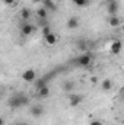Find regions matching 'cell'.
<instances>
[{
  "mask_svg": "<svg viewBox=\"0 0 124 125\" xmlns=\"http://www.w3.org/2000/svg\"><path fill=\"white\" fill-rule=\"evenodd\" d=\"M3 3H4V4H7V6H15L16 0H3Z\"/></svg>",
  "mask_w": 124,
  "mask_h": 125,
  "instance_id": "7402d4cb",
  "label": "cell"
},
{
  "mask_svg": "<svg viewBox=\"0 0 124 125\" xmlns=\"http://www.w3.org/2000/svg\"><path fill=\"white\" fill-rule=\"evenodd\" d=\"M47 15H48V10H47L45 7H41V9H38V10H37V16H38L39 19H45V18H47Z\"/></svg>",
  "mask_w": 124,
  "mask_h": 125,
  "instance_id": "9a60e30c",
  "label": "cell"
},
{
  "mask_svg": "<svg viewBox=\"0 0 124 125\" xmlns=\"http://www.w3.org/2000/svg\"><path fill=\"white\" fill-rule=\"evenodd\" d=\"M121 92H124V86H123V89H121Z\"/></svg>",
  "mask_w": 124,
  "mask_h": 125,
  "instance_id": "d4e9b609",
  "label": "cell"
},
{
  "mask_svg": "<svg viewBox=\"0 0 124 125\" xmlns=\"http://www.w3.org/2000/svg\"><path fill=\"white\" fill-rule=\"evenodd\" d=\"M50 33H51L50 26H44V28H42V35H44V36H47V35H50Z\"/></svg>",
  "mask_w": 124,
  "mask_h": 125,
  "instance_id": "44dd1931",
  "label": "cell"
},
{
  "mask_svg": "<svg viewBox=\"0 0 124 125\" xmlns=\"http://www.w3.org/2000/svg\"><path fill=\"white\" fill-rule=\"evenodd\" d=\"M38 96H39L41 99H45V97H48V96H50V87H48V86H45V87L39 89V90H38Z\"/></svg>",
  "mask_w": 124,
  "mask_h": 125,
  "instance_id": "5bb4252c",
  "label": "cell"
},
{
  "mask_svg": "<svg viewBox=\"0 0 124 125\" xmlns=\"http://www.w3.org/2000/svg\"><path fill=\"white\" fill-rule=\"evenodd\" d=\"M91 125H102V122H101V121H92Z\"/></svg>",
  "mask_w": 124,
  "mask_h": 125,
  "instance_id": "603a6c76",
  "label": "cell"
},
{
  "mask_svg": "<svg viewBox=\"0 0 124 125\" xmlns=\"http://www.w3.org/2000/svg\"><path fill=\"white\" fill-rule=\"evenodd\" d=\"M107 10H108V13H110L111 16L117 15V12H118V3L114 1V0H111V1L107 4Z\"/></svg>",
  "mask_w": 124,
  "mask_h": 125,
  "instance_id": "277c9868",
  "label": "cell"
},
{
  "mask_svg": "<svg viewBox=\"0 0 124 125\" xmlns=\"http://www.w3.org/2000/svg\"><path fill=\"white\" fill-rule=\"evenodd\" d=\"M16 125H28L26 122H21V124H16Z\"/></svg>",
  "mask_w": 124,
  "mask_h": 125,
  "instance_id": "cb8c5ba5",
  "label": "cell"
},
{
  "mask_svg": "<svg viewBox=\"0 0 124 125\" xmlns=\"http://www.w3.org/2000/svg\"><path fill=\"white\" fill-rule=\"evenodd\" d=\"M121 48H123V42L118 41V39L111 44V52H112V54H118V52L121 51Z\"/></svg>",
  "mask_w": 124,
  "mask_h": 125,
  "instance_id": "8992f818",
  "label": "cell"
},
{
  "mask_svg": "<svg viewBox=\"0 0 124 125\" xmlns=\"http://www.w3.org/2000/svg\"><path fill=\"white\" fill-rule=\"evenodd\" d=\"M123 33H124V25H123Z\"/></svg>",
  "mask_w": 124,
  "mask_h": 125,
  "instance_id": "484cf974",
  "label": "cell"
},
{
  "mask_svg": "<svg viewBox=\"0 0 124 125\" xmlns=\"http://www.w3.org/2000/svg\"><path fill=\"white\" fill-rule=\"evenodd\" d=\"M101 86H102V89H104V90H110V89L112 87V82L107 79V80H104V82H102V84H101Z\"/></svg>",
  "mask_w": 124,
  "mask_h": 125,
  "instance_id": "ac0fdd59",
  "label": "cell"
},
{
  "mask_svg": "<svg viewBox=\"0 0 124 125\" xmlns=\"http://www.w3.org/2000/svg\"><path fill=\"white\" fill-rule=\"evenodd\" d=\"M63 89H64L66 92H70V90L73 89V82H66L64 86H63Z\"/></svg>",
  "mask_w": 124,
  "mask_h": 125,
  "instance_id": "d6986e66",
  "label": "cell"
},
{
  "mask_svg": "<svg viewBox=\"0 0 124 125\" xmlns=\"http://www.w3.org/2000/svg\"><path fill=\"white\" fill-rule=\"evenodd\" d=\"M77 47H79V50L86 51V42H85V41H79V42H77Z\"/></svg>",
  "mask_w": 124,
  "mask_h": 125,
  "instance_id": "ffe728a7",
  "label": "cell"
},
{
  "mask_svg": "<svg viewBox=\"0 0 124 125\" xmlns=\"http://www.w3.org/2000/svg\"><path fill=\"white\" fill-rule=\"evenodd\" d=\"M21 18H22V19H25V21H26V19H29V18H31V10H29V9H26V7H24V9L21 10Z\"/></svg>",
  "mask_w": 124,
  "mask_h": 125,
  "instance_id": "2e32d148",
  "label": "cell"
},
{
  "mask_svg": "<svg viewBox=\"0 0 124 125\" xmlns=\"http://www.w3.org/2000/svg\"><path fill=\"white\" fill-rule=\"evenodd\" d=\"M77 64L79 65H82V67H86V65H89L91 62H92V55L89 54V52H85V54H82L77 60Z\"/></svg>",
  "mask_w": 124,
  "mask_h": 125,
  "instance_id": "3957f363",
  "label": "cell"
},
{
  "mask_svg": "<svg viewBox=\"0 0 124 125\" xmlns=\"http://www.w3.org/2000/svg\"><path fill=\"white\" fill-rule=\"evenodd\" d=\"M42 114H44V108H42V106H39V105L34 106V108L31 109V115H32V116H35V118H39Z\"/></svg>",
  "mask_w": 124,
  "mask_h": 125,
  "instance_id": "ba28073f",
  "label": "cell"
},
{
  "mask_svg": "<svg viewBox=\"0 0 124 125\" xmlns=\"http://www.w3.org/2000/svg\"><path fill=\"white\" fill-rule=\"evenodd\" d=\"M26 103H28V97L24 93H18L9 99V106L12 109H16V108H19L22 105H26Z\"/></svg>",
  "mask_w": 124,
  "mask_h": 125,
  "instance_id": "6da1fadb",
  "label": "cell"
},
{
  "mask_svg": "<svg viewBox=\"0 0 124 125\" xmlns=\"http://www.w3.org/2000/svg\"><path fill=\"white\" fill-rule=\"evenodd\" d=\"M82 100H83V96L73 94V96H70V106H77L79 103H82Z\"/></svg>",
  "mask_w": 124,
  "mask_h": 125,
  "instance_id": "9c48e42d",
  "label": "cell"
},
{
  "mask_svg": "<svg viewBox=\"0 0 124 125\" xmlns=\"http://www.w3.org/2000/svg\"><path fill=\"white\" fill-rule=\"evenodd\" d=\"M44 7L47 10H51V12H56L57 10V6H56V3L53 0H44Z\"/></svg>",
  "mask_w": 124,
  "mask_h": 125,
  "instance_id": "30bf717a",
  "label": "cell"
},
{
  "mask_svg": "<svg viewBox=\"0 0 124 125\" xmlns=\"http://www.w3.org/2000/svg\"><path fill=\"white\" fill-rule=\"evenodd\" d=\"M110 26L111 28H118L120 26V18L117 15H114V16L110 18Z\"/></svg>",
  "mask_w": 124,
  "mask_h": 125,
  "instance_id": "8fae6325",
  "label": "cell"
},
{
  "mask_svg": "<svg viewBox=\"0 0 124 125\" xmlns=\"http://www.w3.org/2000/svg\"><path fill=\"white\" fill-rule=\"evenodd\" d=\"M44 39H45V42L48 44V45H54L56 42H57V36L51 32L50 35H47V36H44Z\"/></svg>",
  "mask_w": 124,
  "mask_h": 125,
  "instance_id": "4fadbf2b",
  "label": "cell"
},
{
  "mask_svg": "<svg viewBox=\"0 0 124 125\" xmlns=\"http://www.w3.org/2000/svg\"><path fill=\"white\" fill-rule=\"evenodd\" d=\"M48 79H50V77H42V79L35 80V89H37V90H39V89L45 87V86H47V83H48Z\"/></svg>",
  "mask_w": 124,
  "mask_h": 125,
  "instance_id": "52a82bcc",
  "label": "cell"
},
{
  "mask_svg": "<svg viewBox=\"0 0 124 125\" xmlns=\"http://www.w3.org/2000/svg\"><path fill=\"white\" fill-rule=\"evenodd\" d=\"M22 79H24V82H26V83L35 82V80H37V73H35V70H32V68L25 70V71L22 73Z\"/></svg>",
  "mask_w": 124,
  "mask_h": 125,
  "instance_id": "7a4b0ae2",
  "label": "cell"
},
{
  "mask_svg": "<svg viewBox=\"0 0 124 125\" xmlns=\"http://www.w3.org/2000/svg\"><path fill=\"white\" fill-rule=\"evenodd\" d=\"M34 31H35V26L31 25V23H24V25H22V28H21V32H22V35H24V36L31 35Z\"/></svg>",
  "mask_w": 124,
  "mask_h": 125,
  "instance_id": "5b68a950",
  "label": "cell"
},
{
  "mask_svg": "<svg viewBox=\"0 0 124 125\" xmlns=\"http://www.w3.org/2000/svg\"><path fill=\"white\" fill-rule=\"evenodd\" d=\"M77 7H86L89 4V0H72Z\"/></svg>",
  "mask_w": 124,
  "mask_h": 125,
  "instance_id": "e0dca14e",
  "label": "cell"
},
{
  "mask_svg": "<svg viewBox=\"0 0 124 125\" xmlns=\"http://www.w3.org/2000/svg\"><path fill=\"white\" fill-rule=\"evenodd\" d=\"M79 26V21L76 19V18H70L69 21H67V28L69 29H76Z\"/></svg>",
  "mask_w": 124,
  "mask_h": 125,
  "instance_id": "7c38bea8",
  "label": "cell"
}]
</instances>
